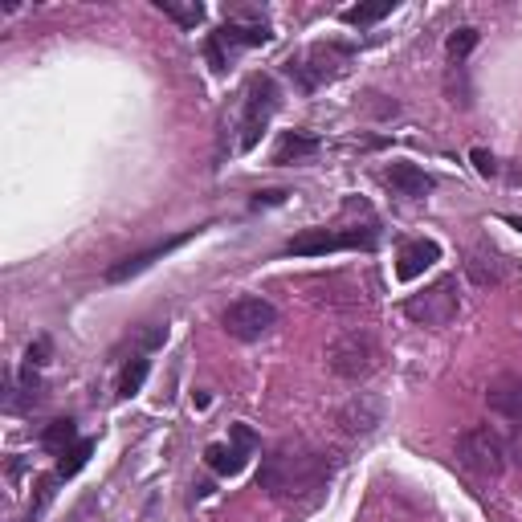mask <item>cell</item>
I'll list each match as a JSON object with an SVG mask.
<instances>
[{"mask_svg":"<svg viewBox=\"0 0 522 522\" xmlns=\"http://www.w3.org/2000/svg\"><path fill=\"white\" fill-rule=\"evenodd\" d=\"M331 478V461L327 453L310 449L306 441H282L278 449H270V457L261 461L257 486L270 498H298L306 490H323Z\"/></svg>","mask_w":522,"mask_h":522,"instance_id":"obj_1","label":"cell"},{"mask_svg":"<svg viewBox=\"0 0 522 522\" xmlns=\"http://www.w3.org/2000/svg\"><path fill=\"white\" fill-rule=\"evenodd\" d=\"M355 58L351 45H339V41H327V45H310L298 62H286V74L302 86V90H319L323 82H335Z\"/></svg>","mask_w":522,"mask_h":522,"instance_id":"obj_2","label":"cell"},{"mask_svg":"<svg viewBox=\"0 0 522 522\" xmlns=\"http://www.w3.org/2000/svg\"><path fill=\"white\" fill-rule=\"evenodd\" d=\"M457 461L474 478H498L506 469V441L490 425H474L457 437Z\"/></svg>","mask_w":522,"mask_h":522,"instance_id":"obj_3","label":"cell"},{"mask_svg":"<svg viewBox=\"0 0 522 522\" xmlns=\"http://www.w3.org/2000/svg\"><path fill=\"white\" fill-rule=\"evenodd\" d=\"M376 359H380V347L368 331H343L331 347H327V368L343 380H368L376 372Z\"/></svg>","mask_w":522,"mask_h":522,"instance_id":"obj_4","label":"cell"},{"mask_svg":"<svg viewBox=\"0 0 522 522\" xmlns=\"http://www.w3.org/2000/svg\"><path fill=\"white\" fill-rule=\"evenodd\" d=\"M457 310H461V294H457V278H437L433 286H425L421 294H412L404 302V315L412 323H421V327H449L457 319Z\"/></svg>","mask_w":522,"mask_h":522,"instance_id":"obj_5","label":"cell"},{"mask_svg":"<svg viewBox=\"0 0 522 522\" xmlns=\"http://www.w3.org/2000/svg\"><path fill=\"white\" fill-rule=\"evenodd\" d=\"M274 111H278V82L274 78H249V86H245V115H241V139H237V151H253L257 147V139H261V131L270 127V119H274Z\"/></svg>","mask_w":522,"mask_h":522,"instance_id":"obj_6","label":"cell"},{"mask_svg":"<svg viewBox=\"0 0 522 522\" xmlns=\"http://www.w3.org/2000/svg\"><path fill=\"white\" fill-rule=\"evenodd\" d=\"M221 327L241 339V343H253L261 335H270L278 327V306L266 302V298H237L225 306V315H221Z\"/></svg>","mask_w":522,"mask_h":522,"instance_id":"obj_7","label":"cell"},{"mask_svg":"<svg viewBox=\"0 0 522 522\" xmlns=\"http://www.w3.org/2000/svg\"><path fill=\"white\" fill-rule=\"evenodd\" d=\"M372 245H376V229H306L286 245V253L323 257L339 249H372Z\"/></svg>","mask_w":522,"mask_h":522,"instance_id":"obj_8","label":"cell"},{"mask_svg":"<svg viewBox=\"0 0 522 522\" xmlns=\"http://www.w3.org/2000/svg\"><path fill=\"white\" fill-rule=\"evenodd\" d=\"M270 41V25L266 21H225L213 37H208V62L221 74L229 66V54L241 45H266Z\"/></svg>","mask_w":522,"mask_h":522,"instance_id":"obj_9","label":"cell"},{"mask_svg":"<svg viewBox=\"0 0 522 522\" xmlns=\"http://www.w3.org/2000/svg\"><path fill=\"white\" fill-rule=\"evenodd\" d=\"M257 453V437L245 429V425H233V445H208L204 449V461L213 474H241V469L249 465V457Z\"/></svg>","mask_w":522,"mask_h":522,"instance_id":"obj_10","label":"cell"},{"mask_svg":"<svg viewBox=\"0 0 522 522\" xmlns=\"http://www.w3.org/2000/svg\"><path fill=\"white\" fill-rule=\"evenodd\" d=\"M200 229H188V233H176V237H168V241H155L151 249H143V253H131V257H123V261H115V266L107 270V282H127V278H135V274H143L147 266H155L160 257H168L172 249H180V245H188L192 237H196Z\"/></svg>","mask_w":522,"mask_h":522,"instance_id":"obj_11","label":"cell"},{"mask_svg":"<svg viewBox=\"0 0 522 522\" xmlns=\"http://www.w3.org/2000/svg\"><path fill=\"white\" fill-rule=\"evenodd\" d=\"M339 429L347 433V437H368L380 421H384V404L376 400V396H368V392H359V396H351L343 408H339Z\"/></svg>","mask_w":522,"mask_h":522,"instance_id":"obj_12","label":"cell"},{"mask_svg":"<svg viewBox=\"0 0 522 522\" xmlns=\"http://www.w3.org/2000/svg\"><path fill=\"white\" fill-rule=\"evenodd\" d=\"M486 404H490V412L502 416V421L522 425V376H518V372L498 376V380L486 388Z\"/></svg>","mask_w":522,"mask_h":522,"instance_id":"obj_13","label":"cell"},{"mask_svg":"<svg viewBox=\"0 0 522 522\" xmlns=\"http://www.w3.org/2000/svg\"><path fill=\"white\" fill-rule=\"evenodd\" d=\"M465 274H469V282L474 286H498L502 278H506V266H502V253L494 249V245H474L469 249V257H465Z\"/></svg>","mask_w":522,"mask_h":522,"instance_id":"obj_14","label":"cell"},{"mask_svg":"<svg viewBox=\"0 0 522 522\" xmlns=\"http://www.w3.org/2000/svg\"><path fill=\"white\" fill-rule=\"evenodd\" d=\"M441 261V245L437 241H408L404 249H400V257H396V274H400V282H412V278H421L429 266H437Z\"/></svg>","mask_w":522,"mask_h":522,"instance_id":"obj_15","label":"cell"},{"mask_svg":"<svg viewBox=\"0 0 522 522\" xmlns=\"http://www.w3.org/2000/svg\"><path fill=\"white\" fill-rule=\"evenodd\" d=\"M384 180L392 184V192H396V196H408V200H421V196H429V192H433V176H425L416 164H404V160L388 164Z\"/></svg>","mask_w":522,"mask_h":522,"instance_id":"obj_16","label":"cell"},{"mask_svg":"<svg viewBox=\"0 0 522 522\" xmlns=\"http://www.w3.org/2000/svg\"><path fill=\"white\" fill-rule=\"evenodd\" d=\"M315 151H319V139H315V135H306V131H286V135L278 139V147H274V164H278V168L302 164V160H310Z\"/></svg>","mask_w":522,"mask_h":522,"instance_id":"obj_17","label":"cell"},{"mask_svg":"<svg viewBox=\"0 0 522 522\" xmlns=\"http://www.w3.org/2000/svg\"><path fill=\"white\" fill-rule=\"evenodd\" d=\"M41 445H45L49 453H66V449H74V445H78V425L70 421V416H62V421H54V425H45Z\"/></svg>","mask_w":522,"mask_h":522,"instance_id":"obj_18","label":"cell"},{"mask_svg":"<svg viewBox=\"0 0 522 522\" xmlns=\"http://www.w3.org/2000/svg\"><path fill=\"white\" fill-rule=\"evenodd\" d=\"M160 9H164V17H172L184 29H196L204 21V5H196V0H188V5H180V0H160Z\"/></svg>","mask_w":522,"mask_h":522,"instance_id":"obj_19","label":"cell"},{"mask_svg":"<svg viewBox=\"0 0 522 522\" xmlns=\"http://www.w3.org/2000/svg\"><path fill=\"white\" fill-rule=\"evenodd\" d=\"M147 372H151V363H147L143 355H131V363H127L123 376H119V396H123V400H127V396H135V392L143 388Z\"/></svg>","mask_w":522,"mask_h":522,"instance_id":"obj_20","label":"cell"},{"mask_svg":"<svg viewBox=\"0 0 522 522\" xmlns=\"http://www.w3.org/2000/svg\"><path fill=\"white\" fill-rule=\"evenodd\" d=\"M396 5L392 0H376V5H355V9H343V21L347 25H372V21H384Z\"/></svg>","mask_w":522,"mask_h":522,"instance_id":"obj_21","label":"cell"},{"mask_svg":"<svg viewBox=\"0 0 522 522\" xmlns=\"http://www.w3.org/2000/svg\"><path fill=\"white\" fill-rule=\"evenodd\" d=\"M90 453H94V441H78L74 449H66L62 461H58V478H74L78 469L90 461Z\"/></svg>","mask_w":522,"mask_h":522,"instance_id":"obj_22","label":"cell"},{"mask_svg":"<svg viewBox=\"0 0 522 522\" xmlns=\"http://www.w3.org/2000/svg\"><path fill=\"white\" fill-rule=\"evenodd\" d=\"M474 45H478V29H469V25H465V29H453V33H449V41H445L449 58H453L457 66L465 62V54H469V49H474Z\"/></svg>","mask_w":522,"mask_h":522,"instance_id":"obj_23","label":"cell"},{"mask_svg":"<svg viewBox=\"0 0 522 522\" xmlns=\"http://www.w3.org/2000/svg\"><path fill=\"white\" fill-rule=\"evenodd\" d=\"M469 160H474L478 176H498V160H494V151H486V147H474V151H469Z\"/></svg>","mask_w":522,"mask_h":522,"instance_id":"obj_24","label":"cell"},{"mask_svg":"<svg viewBox=\"0 0 522 522\" xmlns=\"http://www.w3.org/2000/svg\"><path fill=\"white\" fill-rule=\"evenodd\" d=\"M45 355H49V339H37L29 347V368H33V363H45Z\"/></svg>","mask_w":522,"mask_h":522,"instance_id":"obj_25","label":"cell"},{"mask_svg":"<svg viewBox=\"0 0 522 522\" xmlns=\"http://www.w3.org/2000/svg\"><path fill=\"white\" fill-rule=\"evenodd\" d=\"M282 200H286V192H257V200H253V204L261 208V204H282Z\"/></svg>","mask_w":522,"mask_h":522,"instance_id":"obj_26","label":"cell"},{"mask_svg":"<svg viewBox=\"0 0 522 522\" xmlns=\"http://www.w3.org/2000/svg\"><path fill=\"white\" fill-rule=\"evenodd\" d=\"M510 180H514V184H522V168H510Z\"/></svg>","mask_w":522,"mask_h":522,"instance_id":"obj_27","label":"cell"},{"mask_svg":"<svg viewBox=\"0 0 522 522\" xmlns=\"http://www.w3.org/2000/svg\"><path fill=\"white\" fill-rule=\"evenodd\" d=\"M506 225H514V229L522 233V217H506Z\"/></svg>","mask_w":522,"mask_h":522,"instance_id":"obj_28","label":"cell"}]
</instances>
